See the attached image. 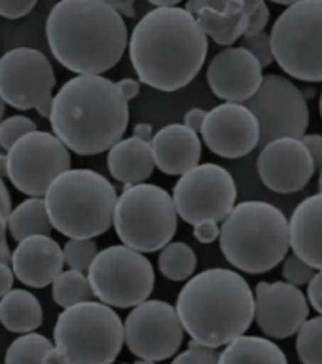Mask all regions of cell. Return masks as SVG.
I'll use <instances>...</instances> for the list:
<instances>
[{
	"mask_svg": "<svg viewBox=\"0 0 322 364\" xmlns=\"http://www.w3.org/2000/svg\"><path fill=\"white\" fill-rule=\"evenodd\" d=\"M127 48L139 82L173 93L203 68L209 40L186 8L159 6L136 23Z\"/></svg>",
	"mask_w": 322,
	"mask_h": 364,
	"instance_id": "cell-1",
	"label": "cell"
},
{
	"mask_svg": "<svg viewBox=\"0 0 322 364\" xmlns=\"http://www.w3.org/2000/svg\"><path fill=\"white\" fill-rule=\"evenodd\" d=\"M112 80L76 74L51 99L53 135L80 156H97L124 139L129 105Z\"/></svg>",
	"mask_w": 322,
	"mask_h": 364,
	"instance_id": "cell-2",
	"label": "cell"
},
{
	"mask_svg": "<svg viewBox=\"0 0 322 364\" xmlns=\"http://www.w3.org/2000/svg\"><path fill=\"white\" fill-rule=\"evenodd\" d=\"M57 63L74 74H104L124 57L129 33L104 0H59L45 21Z\"/></svg>",
	"mask_w": 322,
	"mask_h": 364,
	"instance_id": "cell-3",
	"label": "cell"
},
{
	"mask_svg": "<svg viewBox=\"0 0 322 364\" xmlns=\"http://www.w3.org/2000/svg\"><path fill=\"white\" fill-rule=\"evenodd\" d=\"M184 332L198 343L226 346L254 321V292L243 275L226 267L193 273L176 298Z\"/></svg>",
	"mask_w": 322,
	"mask_h": 364,
	"instance_id": "cell-4",
	"label": "cell"
},
{
	"mask_svg": "<svg viewBox=\"0 0 322 364\" xmlns=\"http://www.w3.org/2000/svg\"><path fill=\"white\" fill-rule=\"evenodd\" d=\"M218 239L224 258L239 272L266 273L289 252V218L272 203L243 201L222 220Z\"/></svg>",
	"mask_w": 322,
	"mask_h": 364,
	"instance_id": "cell-5",
	"label": "cell"
},
{
	"mask_svg": "<svg viewBox=\"0 0 322 364\" xmlns=\"http://www.w3.org/2000/svg\"><path fill=\"white\" fill-rule=\"evenodd\" d=\"M116 188L91 169H67L44 193L51 226L67 237H97L112 226Z\"/></svg>",
	"mask_w": 322,
	"mask_h": 364,
	"instance_id": "cell-6",
	"label": "cell"
},
{
	"mask_svg": "<svg viewBox=\"0 0 322 364\" xmlns=\"http://www.w3.org/2000/svg\"><path fill=\"white\" fill-rule=\"evenodd\" d=\"M53 341L70 364L114 363L124 347V321L104 301H80L63 307Z\"/></svg>",
	"mask_w": 322,
	"mask_h": 364,
	"instance_id": "cell-7",
	"label": "cell"
},
{
	"mask_svg": "<svg viewBox=\"0 0 322 364\" xmlns=\"http://www.w3.org/2000/svg\"><path fill=\"white\" fill-rule=\"evenodd\" d=\"M112 224L119 241L131 249L161 250L178 228L173 196L156 184H131L116 199Z\"/></svg>",
	"mask_w": 322,
	"mask_h": 364,
	"instance_id": "cell-8",
	"label": "cell"
},
{
	"mask_svg": "<svg viewBox=\"0 0 322 364\" xmlns=\"http://www.w3.org/2000/svg\"><path fill=\"white\" fill-rule=\"evenodd\" d=\"M273 61L301 82H322V0H298L277 17Z\"/></svg>",
	"mask_w": 322,
	"mask_h": 364,
	"instance_id": "cell-9",
	"label": "cell"
},
{
	"mask_svg": "<svg viewBox=\"0 0 322 364\" xmlns=\"http://www.w3.org/2000/svg\"><path fill=\"white\" fill-rule=\"evenodd\" d=\"M85 273L93 296L122 309L148 300L156 287L152 262L124 243L99 250Z\"/></svg>",
	"mask_w": 322,
	"mask_h": 364,
	"instance_id": "cell-10",
	"label": "cell"
},
{
	"mask_svg": "<svg viewBox=\"0 0 322 364\" xmlns=\"http://www.w3.org/2000/svg\"><path fill=\"white\" fill-rule=\"evenodd\" d=\"M55 70L48 57L33 48H16L0 57V97L17 110H36L50 118Z\"/></svg>",
	"mask_w": 322,
	"mask_h": 364,
	"instance_id": "cell-11",
	"label": "cell"
},
{
	"mask_svg": "<svg viewBox=\"0 0 322 364\" xmlns=\"http://www.w3.org/2000/svg\"><path fill=\"white\" fill-rule=\"evenodd\" d=\"M176 215L188 224L222 222L237 201L232 173L218 164H198L182 173L173 190Z\"/></svg>",
	"mask_w": 322,
	"mask_h": 364,
	"instance_id": "cell-12",
	"label": "cell"
},
{
	"mask_svg": "<svg viewBox=\"0 0 322 364\" xmlns=\"http://www.w3.org/2000/svg\"><path fill=\"white\" fill-rule=\"evenodd\" d=\"M8 178L25 196H42L55 176L70 169L68 148L53 133L34 129L17 139L6 154Z\"/></svg>",
	"mask_w": 322,
	"mask_h": 364,
	"instance_id": "cell-13",
	"label": "cell"
},
{
	"mask_svg": "<svg viewBox=\"0 0 322 364\" xmlns=\"http://www.w3.org/2000/svg\"><path fill=\"white\" fill-rule=\"evenodd\" d=\"M182 340L184 326L169 301H141L124 321V343L141 363L169 360L181 351Z\"/></svg>",
	"mask_w": 322,
	"mask_h": 364,
	"instance_id": "cell-14",
	"label": "cell"
},
{
	"mask_svg": "<svg viewBox=\"0 0 322 364\" xmlns=\"http://www.w3.org/2000/svg\"><path fill=\"white\" fill-rule=\"evenodd\" d=\"M245 105L258 119V146L281 136L300 139L309 125V108L304 91L279 74L264 76L258 91Z\"/></svg>",
	"mask_w": 322,
	"mask_h": 364,
	"instance_id": "cell-15",
	"label": "cell"
},
{
	"mask_svg": "<svg viewBox=\"0 0 322 364\" xmlns=\"http://www.w3.org/2000/svg\"><path fill=\"white\" fill-rule=\"evenodd\" d=\"M201 136L210 152L226 159H237L258 146V119L245 102H222L207 112Z\"/></svg>",
	"mask_w": 322,
	"mask_h": 364,
	"instance_id": "cell-16",
	"label": "cell"
},
{
	"mask_svg": "<svg viewBox=\"0 0 322 364\" xmlns=\"http://www.w3.org/2000/svg\"><path fill=\"white\" fill-rule=\"evenodd\" d=\"M309 317V301L296 284L260 281L254 289V321L269 338L286 340Z\"/></svg>",
	"mask_w": 322,
	"mask_h": 364,
	"instance_id": "cell-17",
	"label": "cell"
},
{
	"mask_svg": "<svg viewBox=\"0 0 322 364\" xmlns=\"http://www.w3.org/2000/svg\"><path fill=\"white\" fill-rule=\"evenodd\" d=\"M256 167L262 182L275 193L300 192L317 171L307 146L296 136H281L264 144Z\"/></svg>",
	"mask_w": 322,
	"mask_h": 364,
	"instance_id": "cell-18",
	"label": "cell"
},
{
	"mask_svg": "<svg viewBox=\"0 0 322 364\" xmlns=\"http://www.w3.org/2000/svg\"><path fill=\"white\" fill-rule=\"evenodd\" d=\"M262 65L245 48H226L213 57L207 68V84L218 99L245 102L260 87Z\"/></svg>",
	"mask_w": 322,
	"mask_h": 364,
	"instance_id": "cell-19",
	"label": "cell"
},
{
	"mask_svg": "<svg viewBox=\"0 0 322 364\" xmlns=\"http://www.w3.org/2000/svg\"><path fill=\"white\" fill-rule=\"evenodd\" d=\"M65 256L61 245L51 235H31L17 241L11 252V272L31 289H44L63 272Z\"/></svg>",
	"mask_w": 322,
	"mask_h": 364,
	"instance_id": "cell-20",
	"label": "cell"
},
{
	"mask_svg": "<svg viewBox=\"0 0 322 364\" xmlns=\"http://www.w3.org/2000/svg\"><path fill=\"white\" fill-rule=\"evenodd\" d=\"M154 164L161 173L169 176H181L201 159V139L199 133L184 124H169L152 135Z\"/></svg>",
	"mask_w": 322,
	"mask_h": 364,
	"instance_id": "cell-21",
	"label": "cell"
},
{
	"mask_svg": "<svg viewBox=\"0 0 322 364\" xmlns=\"http://www.w3.org/2000/svg\"><path fill=\"white\" fill-rule=\"evenodd\" d=\"M290 249L315 269H322V192L309 196L289 220Z\"/></svg>",
	"mask_w": 322,
	"mask_h": 364,
	"instance_id": "cell-22",
	"label": "cell"
},
{
	"mask_svg": "<svg viewBox=\"0 0 322 364\" xmlns=\"http://www.w3.org/2000/svg\"><path fill=\"white\" fill-rule=\"evenodd\" d=\"M107 152V165L114 181L122 184H136L152 176L156 164L150 141H142L133 135L131 139H119Z\"/></svg>",
	"mask_w": 322,
	"mask_h": 364,
	"instance_id": "cell-23",
	"label": "cell"
},
{
	"mask_svg": "<svg viewBox=\"0 0 322 364\" xmlns=\"http://www.w3.org/2000/svg\"><path fill=\"white\" fill-rule=\"evenodd\" d=\"M0 323L8 332L25 334L42 324V306L31 290L11 289L0 298Z\"/></svg>",
	"mask_w": 322,
	"mask_h": 364,
	"instance_id": "cell-24",
	"label": "cell"
},
{
	"mask_svg": "<svg viewBox=\"0 0 322 364\" xmlns=\"http://www.w3.org/2000/svg\"><path fill=\"white\" fill-rule=\"evenodd\" d=\"M218 363L224 364H258L272 363L284 364L289 358L283 353V349L273 343L267 338L260 336H237L232 341H227L226 349L220 353Z\"/></svg>",
	"mask_w": 322,
	"mask_h": 364,
	"instance_id": "cell-25",
	"label": "cell"
},
{
	"mask_svg": "<svg viewBox=\"0 0 322 364\" xmlns=\"http://www.w3.org/2000/svg\"><path fill=\"white\" fill-rule=\"evenodd\" d=\"M8 232L16 241H21L31 235H50L53 232L50 216L45 210L42 196H28L8 216Z\"/></svg>",
	"mask_w": 322,
	"mask_h": 364,
	"instance_id": "cell-26",
	"label": "cell"
},
{
	"mask_svg": "<svg viewBox=\"0 0 322 364\" xmlns=\"http://www.w3.org/2000/svg\"><path fill=\"white\" fill-rule=\"evenodd\" d=\"M195 19L203 28V33L207 34V38H213L220 46H232L233 42H237V38L243 36L247 21H249L245 11L222 16V14H215L210 10L198 11Z\"/></svg>",
	"mask_w": 322,
	"mask_h": 364,
	"instance_id": "cell-27",
	"label": "cell"
},
{
	"mask_svg": "<svg viewBox=\"0 0 322 364\" xmlns=\"http://www.w3.org/2000/svg\"><path fill=\"white\" fill-rule=\"evenodd\" d=\"M159 272L169 281H188L195 273L198 256L188 243L182 241H169L165 245L158 258Z\"/></svg>",
	"mask_w": 322,
	"mask_h": 364,
	"instance_id": "cell-28",
	"label": "cell"
},
{
	"mask_svg": "<svg viewBox=\"0 0 322 364\" xmlns=\"http://www.w3.org/2000/svg\"><path fill=\"white\" fill-rule=\"evenodd\" d=\"M51 296L57 306L68 307L80 301L91 300L93 290H91L87 275L70 267L68 272H61L51 281Z\"/></svg>",
	"mask_w": 322,
	"mask_h": 364,
	"instance_id": "cell-29",
	"label": "cell"
},
{
	"mask_svg": "<svg viewBox=\"0 0 322 364\" xmlns=\"http://www.w3.org/2000/svg\"><path fill=\"white\" fill-rule=\"evenodd\" d=\"M51 343L45 336L36 332H25L23 336L11 341L4 360L11 364H40L44 363V355L50 351Z\"/></svg>",
	"mask_w": 322,
	"mask_h": 364,
	"instance_id": "cell-30",
	"label": "cell"
},
{
	"mask_svg": "<svg viewBox=\"0 0 322 364\" xmlns=\"http://www.w3.org/2000/svg\"><path fill=\"white\" fill-rule=\"evenodd\" d=\"M296 334V351L301 363L322 364V315L306 318Z\"/></svg>",
	"mask_w": 322,
	"mask_h": 364,
	"instance_id": "cell-31",
	"label": "cell"
},
{
	"mask_svg": "<svg viewBox=\"0 0 322 364\" xmlns=\"http://www.w3.org/2000/svg\"><path fill=\"white\" fill-rule=\"evenodd\" d=\"M97 252H99V249H97L95 237H68V241L63 247L65 264L82 273L87 272V267H90Z\"/></svg>",
	"mask_w": 322,
	"mask_h": 364,
	"instance_id": "cell-32",
	"label": "cell"
},
{
	"mask_svg": "<svg viewBox=\"0 0 322 364\" xmlns=\"http://www.w3.org/2000/svg\"><path fill=\"white\" fill-rule=\"evenodd\" d=\"M34 129H38V127L27 116H10V118L2 119L0 122V146L4 150H10L17 139H21L23 135H27Z\"/></svg>",
	"mask_w": 322,
	"mask_h": 364,
	"instance_id": "cell-33",
	"label": "cell"
},
{
	"mask_svg": "<svg viewBox=\"0 0 322 364\" xmlns=\"http://www.w3.org/2000/svg\"><path fill=\"white\" fill-rule=\"evenodd\" d=\"M11 213V196L4 184V178H0V262L10 266L11 250L6 241V232H8V216Z\"/></svg>",
	"mask_w": 322,
	"mask_h": 364,
	"instance_id": "cell-34",
	"label": "cell"
},
{
	"mask_svg": "<svg viewBox=\"0 0 322 364\" xmlns=\"http://www.w3.org/2000/svg\"><path fill=\"white\" fill-rule=\"evenodd\" d=\"M315 275V267L309 266L307 262H304L300 256L290 255L284 256L283 262V277L286 283L301 287V284L309 283V279Z\"/></svg>",
	"mask_w": 322,
	"mask_h": 364,
	"instance_id": "cell-35",
	"label": "cell"
},
{
	"mask_svg": "<svg viewBox=\"0 0 322 364\" xmlns=\"http://www.w3.org/2000/svg\"><path fill=\"white\" fill-rule=\"evenodd\" d=\"M216 349H218V347L203 346V343H198L195 340H190V346H188L186 351H182L181 355H175L173 360L181 364H215L218 363V357H220V353L216 351Z\"/></svg>",
	"mask_w": 322,
	"mask_h": 364,
	"instance_id": "cell-36",
	"label": "cell"
},
{
	"mask_svg": "<svg viewBox=\"0 0 322 364\" xmlns=\"http://www.w3.org/2000/svg\"><path fill=\"white\" fill-rule=\"evenodd\" d=\"M241 48L249 50L252 55L258 59L262 67H269L273 63V51H272V36L269 33H258L252 36H243V44Z\"/></svg>",
	"mask_w": 322,
	"mask_h": 364,
	"instance_id": "cell-37",
	"label": "cell"
},
{
	"mask_svg": "<svg viewBox=\"0 0 322 364\" xmlns=\"http://www.w3.org/2000/svg\"><path fill=\"white\" fill-rule=\"evenodd\" d=\"M186 10L190 14H198L201 10H210L222 16H232L243 11V0H190L186 2Z\"/></svg>",
	"mask_w": 322,
	"mask_h": 364,
	"instance_id": "cell-38",
	"label": "cell"
},
{
	"mask_svg": "<svg viewBox=\"0 0 322 364\" xmlns=\"http://www.w3.org/2000/svg\"><path fill=\"white\" fill-rule=\"evenodd\" d=\"M38 0H0V16L6 19H21L33 11Z\"/></svg>",
	"mask_w": 322,
	"mask_h": 364,
	"instance_id": "cell-39",
	"label": "cell"
},
{
	"mask_svg": "<svg viewBox=\"0 0 322 364\" xmlns=\"http://www.w3.org/2000/svg\"><path fill=\"white\" fill-rule=\"evenodd\" d=\"M267 21H269V8H267L266 2H262L249 16V21H247V28H245L243 36H252V34L262 33L267 27Z\"/></svg>",
	"mask_w": 322,
	"mask_h": 364,
	"instance_id": "cell-40",
	"label": "cell"
},
{
	"mask_svg": "<svg viewBox=\"0 0 322 364\" xmlns=\"http://www.w3.org/2000/svg\"><path fill=\"white\" fill-rule=\"evenodd\" d=\"M220 233V226L215 220H201L193 224V237L198 239L199 243H215Z\"/></svg>",
	"mask_w": 322,
	"mask_h": 364,
	"instance_id": "cell-41",
	"label": "cell"
},
{
	"mask_svg": "<svg viewBox=\"0 0 322 364\" xmlns=\"http://www.w3.org/2000/svg\"><path fill=\"white\" fill-rule=\"evenodd\" d=\"M307 301L322 315V269H318L307 283Z\"/></svg>",
	"mask_w": 322,
	"mask_h": 364,
	"instance_id": "cell-42",
	"label": "cell"
},
{
	"mask_svg": "<svg viewBox=\"0 0 322 364\" xmlns=\"http://www.w3.org/2000/svg\"><path fill=\"white\" fill-rule=\"evenodd\" d=\"M300 139H301V142H304V144L307 146L309 154H311L313 164H315V169H321L322 167V135H318V133H311V135H307V133H304Z\"/></svg>",
	"mask_w": 322,
	"mask_h": 364,
	"instance_id": "cell-43",
	"label": "cell"
},
{
	"mask_svg": "<svg viewBox=\"0 0 322 364\" xmlns=\"http://www.w3.org/2000/svg\"><path fill=\"white\" fill-rule=\"evenodd\" d=\"M116 85H118V90L124 93V97L127 101L135 99V97L141 93V82L135 78H122L116 82Z\"/></svg>",
	"mask_w": 322,
	"mask_h": 364,
	"instance_id": "cell-44",
	"label": "cell"
},
{
	"mask_svg": "<svg viewBox=\"0 0 322 364\" xmlns=\"http://www.w3.org/2000/svg\"><path fill=\"white\" fill-rule=\"evenodd\" d=\"M205 116H207V112H205L203 108H192V110H188L186 116H184V125L190 127L192 131H195V133H199V131H201V125H203L205 122Z\"/></svg>",
	"mask_w": 322,
	"mask_h": 364,
	"instance_id": "cell-45",
	"label": "cell"
},
{
	"mask_svg": "<svg viewBox=\"0 0 322 364\" xmlns=\"http://www.w3.org/2000/svg\"><path fill=\"white\" fill-rule=\"evenodd\" d=\"M14 281H16V275L11 272V266L0 262V298L8 292V290L14 289Z\"/></svg>",
	"mask_w": 322,
	"mask_h": 364,
	"instance_id": "cell-46",
	"label": "cell"
},
{
	"mask_svg": "<svg viewBox=\"0 0 322 364\" xmlns=\"http://www.w3.org/2000/svg\"><path fill=\"white\" fill-rule=\"evenodd\" d=\"M122 17H135V0H104Z\"/></svg>",
	"mask_w": 322,
	"mask_h": 364,
	"instance_id": "cell-47",
	"label": "cell"
},
{
	"mask_svg": "<svg viewBox=\"0 0 322 364\" xmlns=\"http://www.w3.org/2000/svg\"><path fill=\"white\" fill-rule=\"evenodd\" d=\"M50 363H55V364H65V363H68L67 360V357H65V355H63V351L61 349H59V347H51L50 351L45 353L44 355V364H50Z\"/></svg>",
	"mask_w": 322,
	"mask_h": 364,
	"instance_id": "cell-48",
	"label": "cell"
},
{
	"mask_svg": "<svg viewBox=\"0 0 322 364\" xmlns=\"http://www.w3.org/2000/svg\"><path fill=\"white\" fill-rule=\"evenodd\" d=\"M133 135L139 136V139H142V141H150V139H152V135H154L152 125L144 124V122L136 124L135 127H133Z\"/></svg>",
	"mask_w": 322,
	"mask_h": 364,
	"instance_id": "cell-49",
	"label": "cell"
},
{
	"mask_svg": "<svg viewBox=\"0 0 322 364\" xmlns=\"http://www.w3.org/2000/svg\"><path fill=\"white\" fill-rule=\"evenodd\" d=\"M262 2H266V0H243V11L247 14V17L252 14V11L262 4Z\"/></svg>",
	"mask_w": 322,
	"mask_h": 364,
	"instance_id": "cell-50",
	"label": "cell"
},
{
	"mask_svg": "<svg viewBox=\"0 0 322 364\" xmlns=\"http://www.w3.org/2000/svg\"><path fill=\"white\" fill-rule=\"evenodd\" d=\"M0 178H8V158H6V154H0Z\"/></svg>",
	"mask_w": 322,
	"mask_h": 364,
	"instance_id": "cell-51",
	"label": "cell"
},
{
	"mask_svg": "<svg viewBox=\"0 0 322 364\" xmlns=\"http://www.w3.org/2000/svg\"><path fill=\"white\" fill-rule=\"evenodd\" d=\"M150 4L156 6V8H159V6H176L178 2H182V0H148Z\"/></svg>",
	"mask_w": 322,
	"mask_h": 364,
	"instance_id": "cell-52",
	"label": "cell"
},
{
	"mask_svg": "<svg viewBox=\"0 0 322 364\" xmlns=\"http://www.w3.org/2000/svg\"><path fill=\"white\" fill-rule=\"evenodd\" d=\"M269 2H275V4H281V6H290L298 2V0H269Z\"/></svg>",
	"mask_w": 322,
	"mask_h": 364,
	"instance_id": "cell-53",
	"label": "cell"
},
{
	"mask_svg": "<svg viewBox=\"0 0 322 364\" xmlns=\"http://www.w3.org/2000/svg\"><path fill=\"white\" fill-rule=\"evenodd\" d=\"M4 110H6V102L2 101V97H0V122L4 118Z\"/></svg>",
	"mask_w": 322,
	"mask_h": 364,
	"instance_id": "cell-54",
	"label": "cell"
},
{
	"mask_svg": "<svg viewBox=\"0 0 322 364\" xmlns=\"http://www.w3.org/2000/svg\"><path fill=\"white\" fill-rule=\"evenodd\" d=\"M318 192H322V167H321V176H318Z\"/></svg>",
	"mask_w": 322,
	"mask_h": 364,
	"instance_id": "cell-55",
	"label": "cell"
},
{
	"mask_svg": "<svg viewBox=\"0 0 322 364\" xmlns=\"http://www.w3.org/2000/svg\"><path fill=\"white\" fill-rule=\"evenodd\" d=\"M321 118H322V95H321Z\"/></svg>",
	"mask_w": 322,
	"mask_h": 364,
	"instance_id": "cell-56",
	"label": "cell"
}]
</instances>
